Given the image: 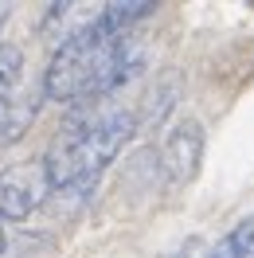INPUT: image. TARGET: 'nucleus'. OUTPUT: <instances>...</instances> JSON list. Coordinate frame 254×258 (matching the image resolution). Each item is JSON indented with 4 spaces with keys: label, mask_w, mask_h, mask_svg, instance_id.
I'll return each instance as SVG.
<instances>
[{
    "label": "nucleus",
    "mask_w": 254,
    "mask_h": 258,
    "mask_svg": "<svg viewBox=\"0 0 254 258\" xmlns=\"http://www.w3.org/2000/svg\"><path fill=\"white\" fill-rule=\"evenodd\" d=\"M20 79H24V51L16 43H0V102L16 90Z\"/></svg>",
    "instance_id": "6e6552de"
},
{
    "label": "nucleus",
    "mask_w": 254,
    "mask_h": 258,
    "mask_svg": "<svg viewBox=\"0 0 254 258\" xmlns=\"http://www.w3.org/2000/svg\"><path fill=\"white\" fill-rule=\"evenodd\" d=\"M204 258H254V219L238 223L231 235H223Z\"/></svg>",
    "instance_id": "0eeeda50"
},
{
    "label": "nucleus",
    "mask_w": 254,
    "mask_h": 258,
    "mask_svg": "<svg viewBox=\"0 0 254 258\" xmlns=\"http://www.w3.org/2000/svg\"><path fill=\"white\" fill-rule=\"evenodd\" d=\"M12 16V4H0V28H4V20Z\"/></svg>",
    "instance_id": "1a4fd4ad"
},
{
    "label": "nucleus",
    "mask_w": 254,
    "mask_h": 258,
    "mask_svg": "<svg viewBox=\"0 0 254 258\" xmlns=\"http://www.w3.org/2000/svg\"><path fill=\"white\" fill-rule=\"evenodd\" d=\"M133 129H137V117L129 110H106V113L86 117L82 125H71L43 157L51 188L55 192H86V188H94V180L129 145Z\"/></svg>",
    "instance_id": "f257e3e1"
},
{
    "label": "nucleus",
    "mask_w": 254,
    "mask_h": 258,
    "mask_svg": "<svg viewBox=\"0 0 254 258\" xmlns=\"http://www.w3.org/2000/svg\"><path fill=\"white\" fill-rule=\"evenodd\" d=\"M176 258H200V254H176Z\"/></svg>",
    "instance_id": "9b49d317"
},
{
    "label": "nucleus",
    "mask_w": 254,
    "mask_h": 258,
    "mask_svg": "<svg viewBox=\"0 0 254 258\" xmlns=\"http://www.w3.org/2000/svg\"><path fill=\"white\" fill-rule=\"evenodd\" d=\"M164 168H168V180L172 184H188L196 172H200V161H204V125L196 117H184L168 129L164 137Z\"/></svg>",
    "instance_id": "20e7f679"
},
{
    "label": "nucleus",
    "mask_w": 254,
    "mask_h": 258,
    "mask_svg": "<svg viewBox=\"0 0 254 258\" xmlns=\"http://www.w3.org/2000/svg\"><path fill=\"white\" fill-rule=\"evenodd\" d=\"M153 12V0H110L102 12H98V24H102V32L110 35H125L129 24H137V20H145Z\"/></svg>",
    "instance_id": "423d86ee"
},
{
    "label": "nucleus",
    "mask_w": 254,
    "mask_h": 258,
    "mask_svg": "<svg viewBox=\"0 0 254 258\" xmlns=\"http://www.w3.org/2000/svg\"><path fill=\"white\" fill-rule=\"evenodd\" d=\"M47 192H55V188H51L43 161H24V164L0 168V219H8V223L28 219L47 200Z\"/></svg>",
    "instance_id": "7ed1b4c3"
},
{
    "label": "nucleus",
    "mask_w": 254,
    "mask_h": 258,
    "mask_svg": "<svg viewBox=\"0 0 254 258\" xmlns=\"http://www.w3.org/2000/svg\"><path fill=\"white\" fill-rule=\"evenodd\" d=\"M35 110H39V98L35 94H8L0 102V145H12L20 141L28 125L35 121Z\"/></svg>",
    "instance_id": "39448f33"
},
{
    "label": "nucleus",
    "mask_w": 254,
    "mask_h": 258,
    "mask_svg": "<svg viewBox=\"0 0 254 258\" xmlns=\"http://www.w3.org/2000/svg\"><path fill=\"white\" fill-rule=\"evenodd\" d=\"M110 39H117V35L102 32V24L94 16L86 20L82 28H75L59 47L51 51V63L43 71V94L51 102L90 98V86L98 79V67H102V55L110 47Z\"/></svg>",
    "instance_id": "f03ea898"
},
{
    "label": "nucleus",
    "mask_w": 254,
    "mask_h": 258,
    "mask_svg": "<svg viewBox=\"0 0 254 258\" xmlns=\"http://www.w3.org/2000/svg\"><path fill=\"white\" fill-rule=\"evenodd\" d=\"M0 254H4V231H0Z\"/></svg>",
    "instance_id": "9d476101"
}]
</instances>
